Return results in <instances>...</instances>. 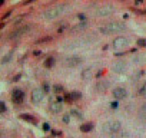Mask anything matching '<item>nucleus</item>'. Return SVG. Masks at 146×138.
I'll return each instance as SVG.
<instances>
[{
    "instance_id": "19",
    "label": "nucleus",
    "mask_w": 146,
    "mask_h": 138,
    "mask_svg": "<svg viewBox=\"0 0 146 138\" xmlns=\"http://www.w3.org/2000/svg\"><path fill=\"white\" fill-rule=\"evenodd\" d=\"M53 63H54V58H53V56H49V58L44 60V66H46V68H52Z\"/></svg>"
},
{
    "instance_id": "5",
    "label": "nucleus",
    "mask_w": 146,
    "mask_h": 138,
    "mask_svg": "<svg viewBox=\"0 0 146 138\" xmlns=\"http://www.w3.org/2000/svg\"><path fill=\"white\" fill-rule=\"evenodd\" d=\"M112 46L115 50H120V49H126L130 46V39L126 38V36H117L113 39L112 42Z\"/></svg>"
},
{
    "instance_id": "21",
    "label": "nucleus",
    "mask_w": 146,
    "mask_h": 138,
    "mask_svg": "<svg viewBox=\"0 0 146 138\" xmlns=\"http://www.w3.org/2000/svg\"><path fill=\"white\" fill-rule=\"evenodd\" d=\"M53 92L54 94H62V92H64V88L62 85H53Z\"/></svg>"
},
{
    "instance_id": "24",
    "label": "nucleus",
    "mask_w": 146,
    "mask_h": 138,
    "mask_svg": "<svg viewBox=\"0 0 146 138\" xmlns=\"http://www.w3.org/2000/svg\"><path fill=\"white\" fill-rule=\"evenodd\" d=\"M70 115H75V117H76V118H79V119L83 117V115H82V112H79V111H75V109H73V111L70 112Z\"/></svg>"
},
{
    "instance_id": "23",
    "label": "nucleus",
    "mask_w": 146,
    "mask_h": 138,
    "mask_svg": "<svg viewBox=\"0 0 146 138\" xmlns=\"http://www.w3.org/2000/svg\"><path fill=\"white\" fill-rule=\"evenodd\" d=\"M140 117H142L143 119H146V104L142 105V108H140Z\"/></svg>"
},
{
    "instance_id": "14",
    "label": "nucleus",
    "mask_w": 146,
    "mask_h": 138,
    "mask_svg": "<svg viewBox=\"0 0 146 138\" xmlns=\"http://www.w3.org/2000/svg\"><path fill=\"white\" fill-rule=\"evenodd\" d=\"M80 98H82V94H80L79 91H72V92H69V94H66V95H64V99H66V101H69V102L79 101Z\"/></svg>"
},
{
    "instance_id": "10",
    "label": "nucleus",
    "mask_w": 146,
    "mask_h": 138,
    "mask_svg": "<svg viewBox=\"0 0 146 138\" xmlns=\"http://www.w3.org/2000/svg\"><path fill=\"white\" fill-rule=\"evenodd\" d=\"M112 69H113V72H116V74H125L126 69H127V63L125 60H122V59H117V60L113 62Z\"/></svg>"
},
{
    "instance_id": "6",
    "label": "nucleus",
    "mask_w": 146,
    "mask_h": 138,
    "mask_svg": "<svg viewBox=\"0 0 146 138\" xmlns=\"http://www.w3.org/2000/svg\"><path fill=\"white\" fill-rule=\"evenodd\" d=\"M44 91L42 88H35L32 92H30V102L33 105H39L43 99H44Z\"/></svg>"
},
{
    "instance_id": "29",
    "label": "nucleus",
    "mask_w": 146,
    "mask_h": 138,
    "mask_svg": "<svg viewBox=\"0 0 146 138\" xmlns=\"http://www.w3.org/2000/svg\"><path fill=\"white\" fill-rule=\"evenodd\" d=\"M0 104H2V112L5 114L6 112V102H0Z\"/></svg>"
},
{
    "instance_id": "3",
    "label": "nucleus",
    "mask_w": 146,
    "mask_h": 138,
    "mask_svg": "<svg viewBox=\"0 0 146 138\" xmlns=\"http://www.w3.org/2000/svg\"><path fill=\"white\" fill-rule=\"evenodd\" d=\"M120 129H122V124H120V121H117V119L106 121V122L103 124V127H102V131H103V132H106V134H109V135H113V137H115V134H117Z\"/></svg>"
},
{
    "instance_id": "22",
    "label": "nucleus",
    "mask_w": 146,
    "mask_h": 138,
    "mask_svg": "<svg viewBox=\"0 0 146 138\" xmlns=\"http://www.w3.org/2000/svg\"><path fill=\"white\" fill-rule=\"evenodd\" d=\"M85 27H88V22H80V23H79L75 29H76V30H79V29L82 30V29H85Z\"/></svg>"
},
{
    "instance_id": "18",
    "label": "nucleus",
    "mask_w": 146,
    "mask_h": 138,
    "mask_svg": "<svg viewBox=\"0 0 146 138\" xmlns=\"http://www.w3.org/2000/svg\"><path fill=\"white\" fill-rule=\"evenodd\" d=\"M137 95L142 98H146V82H143L139 88H137Z\"/></svg>"
},
{
    "instance_id": "1",
    "label": "nucleus",
    "mask_w": 146,
    "mask_h": 138,
    "mask_svg": "<svg viewBox=\"0 0 146 138\" xmlns=\"http://www.w3.org/2000/svg\"><path fill=\"white\" fill-rule=\"evenodd\" d=\"M66 9H67V5H63V3L54 5V6H52V7H49V9H46V10L43 12V17L47 19V20L57 19L59 16H62V15L64 13Z\"/></svg>"
},
{
    "instance_id": "16",
    "label": "nucleus",
    "mask_w": 146,
    "mask_h": 138,
    "mask_svg": "<svg viewBox=\"0 0 146 138\" xmlns=\"http://www.w3.org/2000/svg\"><path fill=\"white\" fill-rule=\"evenodd\" d=\"M20 119L27 121V122H30V124H36V122H37V119H36L32 114H20Z\"/></svg>"
},
{
    "instance_id": "27",
    "label": "nucleus",
    "mask_w": 146,
    "mask_h": 138,
    "mask_svg": "<svg viewBox=\"0 0 146 138\" xmlns=\"http://www.w3.org/2000/svg\"><path fill=\"white\" fill-rule=\"evenodd\" d=\"M42 128H43V131H50V129H52V128H50V124H49V122H44Z\"/></svg>"
},
{
    "instance_id": "12",
    "label": "nucleus",
    "mask_w": 146,
    "mask_h": 138,
    "mask_svg": "<svg viewBox=\"0 0 146 138\" xmlns=\"http://www.w3.org/2000/svg\"><path fill=\"white\" fill-rule=\"evenodd\" d=\"M49 109H50L52 114H60V112L63 111V101L56 99V101L50 102V104H49Z\"/></svg>"
},
{
    "instance_id": "2",
    "label": "nucleus",
    "mask_w": 146,
    "mask_h": 138,
    "mask_svg": "<svg viewBox=\"0 0 146 138\" xmlns=\"http://www.w3.org/2000/svg\"><path fill=\"white\" fill-rule=\"evenodd\" d=\"M126 29V25L122 22H109L106 25H103L99 30L103 35H113V33H120Z\"/></svg>"
},
{
    "instance_id": "28",
    "label": "nucleus",
    "mask_w": 146,
    "mask_h": 138,
    "mask_svg": "<svg viewBox=\"0 0 146 138\" xmlns=\"http://www.w3.org/2000/svg\"><path fill=\"white\" fill-rule=\"evenodd\" d=\"M137 46H146V39H137Z\"/></svg>"
},
{
    "instance_id": "13",
    "label": "nucleus",
    "mask_w": 146,
    "mask_h": 138,
    "mask_svg": "<svg viewBox=\"0 0 146 138\" xmlns=\"http://www.w3.org/2000/svg\"><path fill=\"white\" fill-rule=\"evenodd\" d=\"M29 26H22V27H19V29H16V30H13L12 33H10V39H17V38H20V36H23L25 33H27L29 32Z\"/></svg>"
},
{
    "instance_id": "4",
    "label": "nucleus",
    "mask_w": 146,
    "mask_h": 138,
    "mask_svg": "<svg viewBox=\"0 0 146 138\" xmlns=\"http://www.w3.org/2000/svg\"><path fill=\"white\" fill-rule=\"evenodd\" d=\"M10 99H12L13 104L20 105V104H23L25 99H26V92H25L23 89H20V88H15V89H12V92H10Z\"/></svg>"
},
{
    "instance_id": "15",
    "label": "nucleus",
    "mask_w": 146,
    "mask_h": 138,
    "mask_svg": "<svg viewBox=\"0 0 146 138\" xmlns=\"http://www.w3.org/2000/svg\"><path fill=\"white\" fill-rule=\"evenodd\" d=\"M80 75H82V78H83L85 81H90V79L93 78V69H92V68H85Z\"/></svg>"
},
{
    "instance_id": "11",
    "label": "nucleus",
    "mask_w": 146,
    "mask_h": 138,
    "mask_svg": "<svg viewBox=\"0 0 146 138\" xmlns=\"http://www.w3.org/2000/svg\"><path fill=\"white\" fill-rule=\"evenodd\" d=\"M109 88H110V82H109L108 79H99V81L96 82V85H95V91L99 92V94L106 92Z\"/></svg>"
},
{
    "instance_id": "9",
    "label": "nucleus",
    "mask_w": 146,
    "mask_h": 138,
    "mask_svg": "<svg viewBox=\"0 0 146 138\" xmlns=\"http://www.w3.org/2000/svg\"><path fill=\"white\" fill-rule=\"evenodd\" d=\"M82 62H83V59H82V56H79V55L67 56V58L64 59V65L69 66V68H76V66H79Z\"/></svg>"
},
{
    "instance_id": "8",
    "label": "nucleus",
    "mask_w": 146,
    "mask_h": 138,
    "mask_svg": "<svg viewBox=\"0 0 146 138\" xmlns=\"http://www.w3.org/2000/svg\"><path fill=\"white\" fill-rule=\"evenodd\" d=\"M112 95H113V98H115L116 101H120V99L127 98V96H129V92H127V89L123 88V86H116V88H113Z\"/></svg>"
},
{
    "instance_id": "30",
    "label": "nucleus",
    "mask_w": 146,
    "mask_h": 138,
    "mask_svg": "<svg viewBox=\"0 0 146 138\" xmlns=\"http://www.w3.org/2000/svg\"><path fill=\"white\" fill-rule=\"evenodd\" d=\"M112 108H117V102H112Z\"/></svg>"
},
{
    "instance_id": "7",
    "label": "nucleus",
    "mask_w": 146,
    "mask_h": 138,
    "mask_svg": "<svg viewBox=\"0 0 146 138\" xmlns=\"http://www.w3.org/2000/svg\"><path fill=\"white\" fill-rule=\"evenodd\" d=\"M115 6L113 5H103V6H100V7H98L96 9V16H99V17H108V16H110V15H113L115 13Z\"/></svg>"
},
{
    "instance_id": "17",
    "label": "nucleus",
    "mask_w": 146,
    "mask_h": 138,
    "mask_svg": "<svg viewBox=\"0 0 146 138\" xmlns=\"http://www.w3.org/2000/svg\"><path fill=\"white\" fill-rule=\"evenodd\" d=\"M79 129H80L82 132H90V131L93 129V124H92V122H85V124H82V125L79 127Z\"/></svg>"
},
{
    "instance_id": "25",
    "label": "nucleus",
    "mask_w": 146,
    "mask_h": 138,
    "mask_svg": "<svg viewBox=\"0 0 146 138\" xmlns=\"http://www.w3.org/2000/svg\"><path fill=\"white\" fill-rule=\"evenodd\" d=\"M42 89L44 91V94H47V92L50 91V85H49V84H43V85H42Z\"/></svg>"
},
{
    "instance_id": "26",
    "label": "nucleus",
    "mask_w": 146,
    "mask_h": 138,
    "mask_svg": "<svg viewBox=\"0 0 146 138\" xmlns=\"http://www.w3.org/2000/svg\"><path fill=\"white\" fill-rule=\"evenodd\" d=\"M63 122L64 124H69L70 122V114H64L63 115Z\"/></svg>"
},
{
    "instance_id": "20",
    "label": "nucleus",
    "mask_w": 146,
    "mask_h": 138,
    "mask_svg": "<svg viewBox=\"0 0 146 138\" xmlns=\"http://www.w3.org/2000/svg\"><path fill=\"white\" fill-rule=\"evenodd\" d=\"M12 56H13V52H9V53H6L5 55V58L2 59V65H5V63H7L10 59H12Z\"/></svg>"
}]
</instances>
